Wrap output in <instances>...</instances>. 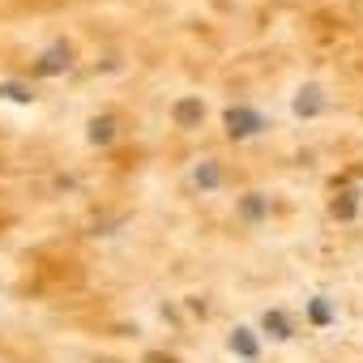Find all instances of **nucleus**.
Instances as JSON below:
<instances>
[{
    "instance_id": "6e6552de",
    "label": "nucleus",
    "mask_w": 363,
    "mask_h": 363,
    "mask_svg": "<svg viewBox=\"0 0 363 363\" xmlns=\"http://www.w3.org/2000/svg\"><path fill=\"white\" fill-rule=\"evenodd\" d=\"M240 210H244V218H248V223H261V218H265V210H269V201H265L261 193H248Z\"/></svg>"
},
{
    "instance_id": "0eeeda50",
    "label": "nucleus",
    "mask_w": 363,
    "mask_h": 363,
    "mask_svg": "<svg viewBox=\"0 0 363 363\" xmlns=\"http://www.w3.org/2000/svg\"><path fill=\"white\" fill-rule=\"evenodd\" d=\"M231 350L244 354V359H257V337H252V329H235V333H231Z\"/></svg>"
},
{
    "instance_id": "423d86ee",
    "label": "nucleus",
    "mask_w": 363,
    "mask_h": 363,
    "mask_svg": "<svg viewBox=\"0 0 363 363\" xmlns=\"http://www.w3.org/2000/svg\"><path fill=\"white\" fill-rule=\"evenodd\" d=\"M261 325H265V333H269V337H278V342H286V337H291V320H286L278 308H274V312H265V316H261Z\"/></svg>"
},
{
    "instance_id": "9b49d317",
    "label": "nucleus",
    "mask_w": 363,
    "mask_h": 363,
    "mask_svg": "<svg viewBox=\"0 0 363 363\" xmlns=\"http://www.w3.org/2000/svg\"><path fill=\"white\" fill-rule=\"evenodd\" d=\"M329 316H333L329 303H325V299H312V320H316V325H329Z\"/></svg>"
},
{
    "instance_id": "20e7f679",
    "label": "nucleus",
    "mask_w": 363,
    "mask_h": 363,
    "mask_svg": "<svg viewBox=\"0 0 363 363\" xmlns=\"http://www.w3.org/2000/svg\"><path fill=\"white\" fill-rule=\"evenodd\" d=\"M73 65V56H69V48H48L43 56H39V73H48V77H56V73H65Z\"/></svg>"
},
{
    "instance_id": "9d476101",
    "label": "nucleus",
    "mask_w": 363,
    "mask_h": 363,
    "mask_svg": "<svg viewBox=\"0 0 363 363\" xmlns=\"http://www.w3.org/2000/svg\"><path fill=\"white\" fill-rule=\"evenodd\" d=\"M0 99H13V103H30V90L22 82H0Z\"/></svg>"
},
{
    "instance_id": "39448f33",
    "label": "nucleus",
    "mask_w": 363,
    "mask_h": 363,
    "mask_svg": "<svg viewBox=\"0 0 363 363\" xmlns=\"http://www.w3.org/2000/svg\"><path fill=\"white\" fill-rule=\"evenodd\" d=\"M193 179H197V189H201V193H214V189L223 184V171H218V162H214V158H206V162L193 171Z\"/></svg>"
},
{
    "instance_id": "1a4fd4ad",
    "label": "nucleus",
    "mask_w": 363,
    "mask_h": 363,
    "mask_svg": "<svg viewBox=\"0 0 363 363\" xmlns=\"http://www.w3.org/2000/svg\"><path fill=\"white\" fill-rule=\"evenodd\" d=\"M116 137V124H111V116H103V120H90V141L99 145V141H111Z\"/></svg>"
},
{
    "instance_id": "7ed1b4c3",
    "label": "nucleus",
    "mask_w": 363,
    "mask_h": 363,
    "mask_svg": "<svg viewBox=\"0 0 363 363\" xmlns=\"http://www.w3.org/2000/svg\"><path fill=\"white\" fill-rule=\"evenodd\" d=\"M325 111V90L320 86H303L295 94V116H320Z\"/></svg>"
},
{
    "instance_id": "f257e3e1",
    "label": "nucleus",
    "mask_w": 363,
    "mask_h": 363,
    "mask_svg": "<svg viewBox=\"0 0 363 363\" xmlns=\"http://www.w3.org/2000/svg\"><path fill=\"white\" fill-rule=\"evenodd\" d=\"M261 128H265V116L261 111H248V107H231L227 111V133L231 137H252Z\"/></svg>"
},
{
    "instance_id": "f03ea898",
    "label": "nucleus",
    "mask_w": 363,
    "mask_h": 363,
    "mask_svg": "<svg viewBox=\"0 0 363 363\" xmlns=\"http://www.w3.org/2000/svg\"><path fill=\"white\" fill-rule=\"evenodd\" d=\"M171 116H175L179 128H197V124L206 120V103H201V99H179Z\"/></svg>"
}]
</instances>
